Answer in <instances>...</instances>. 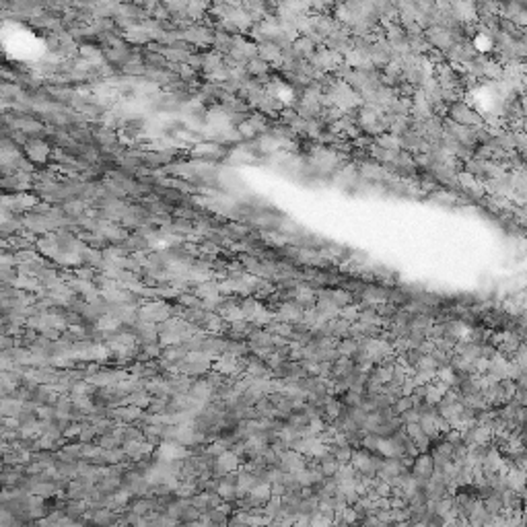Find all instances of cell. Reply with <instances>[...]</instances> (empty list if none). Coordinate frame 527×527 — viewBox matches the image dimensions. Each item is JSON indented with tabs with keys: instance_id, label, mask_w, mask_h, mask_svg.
<instances>
[{
	"instance_id": "1",
	"label": "cell",
	"mask_w": 527,
	"mask_h": 527,
	"mask_svg": "<svg viewBox=\"0 0 527 527\" xmlns=\"http://www.w3.org/2000/svg\"><path fill=\"white\" fill-rule=\"evenodd\" d=\"M449 118L457 124H464V126H470V128H478L482 124V118L468 103H461V101H455V103L449 105Z\"/></svg>"
},
{
	"instance_id": "2",
	"label": "cell",
	"mask_w": 527,
	"mask_h": 527,
	"mask_svg": "<svg viewBox=\"0 0 527 527\" xmlns=\"http://www.w3.org/2000/svg\"><path fill=\"white\" fill-rule=\"evenodd\" d=\"M182 37L190 43H196V46H208V43L214 41V33L208 27H202V25H194V27L186 29L182 33Z\"/></svg>"
},
{
	"instance_id": "3",
	"label": "cell",
	"mask_w": 527,
	"mask_h": 527,
	"mask_svg": "<svg viewBox=\"0 0 527 527\" xmlns=\"http://www.w3.org/2000/svg\"><path fill=\"white\" fill-rule=\"evenodd\" d=\"M315 46H317V43H315L313 39H309L307 35H301V37H297V39L293 41V50H295V54H297L301 60H309V58L315 54Z\"/></svg>"
},
{
	"instance_id": "4",
	"label": "cell",
	"mask_w": 527,
	"mask_h": 527,
	"mask_svg": "<svg viewBox=\"0 0 527 527\" xmlns=\"http://www.w3.org/2000/svg\"><path fill=\"white\" fill-rule=\"evenodd\" d=\"M259 58H264L268 64H282V50L272 41H264L259 43Z\"/></svg>"
},
{
	"instance_id": "5",
	"label": "cell",
	"mask_w": 527,
	"mask_h": 527,
	"mask_svg": "<svg viewBox=\"0 0 527 527\" xmlns=\"http://www.w3.org/2000/svg\"><path fill=\"white\" fill-rule=\"evenodd\" d=\"M27 152H29V157H31L33 161L43 163V161L48 159V155H50V148H48L46 142H41L39 138H35V140H29V142H27Z\"/></svg>"
},
{
	"instance_id": "6",
	"label": "cell",
	"mask_w": 527,
	"mask_h": 527,
	"mask_svg": "<svg viewBox=\"0 0 527 527\" xmlns=\"http://www.w3.org/2000/svg\"><path fill=\"white\" fill-rule=\"evenodd\" d=\"M114 418L116 420H124V422H132L134 418H140V408L138 406H130V408H120V410H116L114 414Z\"/></svg>"
},
{
	"instance_id": "7",
	"label": "cell",
	"mask_w": 527,
	"mask_h": 527,
	"mask_svg": "<svg viewBox=\"0 0 527 527\" xmlns=\"http://www.w3.org/2000/svg\"><path fill=\"white\" fill-rule=\"evenodd\" d=\"M245 68H247L249 76H259V74H266V72H268V62L257 56V58H251V60L245 64Z\"/></svg>"
},
{
	"instance_id": "8",
	"label": "cell",
	"mask_w": 527,
	"mask_h": 527,
	"mask_svg": "<svg viewBox=\"0 0 527 527\" xmlns=\"http://www.w3.org/2000/svg\"><path fill=\"white\" fill-rule=\"evenodd\" d=\"M66 515H68L70 519H78L82 513H84V504L78 500V498H72L68 504H66V511H64Z\"/></svg>"
},
{
	"instance_id": "9",
	"label": "cell",
	"mask_w": 527,
	"mask_h": 527,
	"mask_svg": "<svg viewBox=\"0 0 527 527\" xmlns=\"http://www.w3.org/2000/svg\"><path fill=\"white\" fill-rule=\"evenodd\" d=\"M78 50H80V56H82L86 62H99V60H101V52H99V48H95V46H80Z\"/></svg>"
},
{
	"instance_id": "10",
	"label": "cell",
	"mask_w": 527,
	"mask_h": 527,
	"mask_svg": "<svg viewBox=\"0 0 527 527\" xmlns=\"http://www.w3.org/2000/svg\"><path fill=\"white\" fill-rule=\"evenodd\" d=\"M249 122L253 124V128H255L257 132H264V130L268 128V120L264 118L261 114H255V116H251V118H249Z\"/></svg>"
}]
</instances>
